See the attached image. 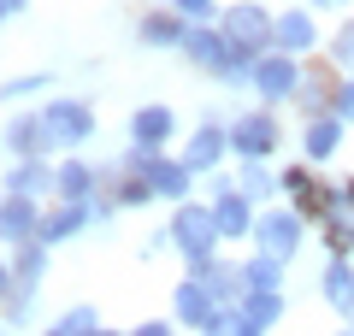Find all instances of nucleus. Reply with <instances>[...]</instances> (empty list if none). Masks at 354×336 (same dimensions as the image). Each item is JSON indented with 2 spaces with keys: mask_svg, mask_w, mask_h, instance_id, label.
Masks as SVG:
<instances>
[{
  "mask_svg": "<svg viewBox=\"0 0 354 336\" xmlns=\"http://www.w3.org/2000/svg\"><path fill=\"white\" fill-rule=\"evenodd\" d=\"M183 272H201V283L213 289V301L218 307H236L242 295H248V283H242V260H207V265H183Z\"/></svg>",
  "mask_w": 354,
  "mask_h": 336,
  "instance_id": "nucleus-21",
  "label": "nucleus"
},
{
  "mask_svg": "<svg viewBox=\"0 0 354 336\" xmlns=\"http://www.w3.org/2000/svg\"><path fill=\"white\" fill-rule=\"evenodd\" d=\"M325 59L337 65L342 77H354V12H348V18H342V24L325 36Z\"/></svg>",
  "mask_w": 354,
  "mask_h": 336,
  "instance_id": "nucleus-29",
  "label": "nucleus"
},
{
  "mask_svg": "<svg viewBox=\"0 0 354 336\" xmlns=\"http://www.w3.org/2000/svg\"><path fill=\"white\" fill-rule=\"evenodd\" d=\"M130 336H183V324L165 312V319H142V324H130Z\"/></svg>",
  "mask_w": 354,
  "mask_h": 336,
  "instance_id": "nucleus-37",
  "label": "nucleus"
},
{
  "mask_svg": "<svg viewBox=\"0 0 354 336\" xmlns=\"http://www.w3.org/2000/svg\"><path fill=\"white\" fill-rule=\"evenodd\" d=\"M301 83H307V59H295V53H283V48H272V53H260V65H254V100L260 106H295V95H301Z\"/></svg>",
  "mask_w": 354,
  "mask_h": 336,
  "instance_id": "nucleus-6",
  "label": "nucleus"
},
{
  "mask_svg": "<svg viewBox=\"0 0 354 336\" xmlns=\"http://www.w3.org/2000/svg\"><path fill=\"white\" fill-rule=\"evenodd\" d=\"M342 207L354 212V177H342Z\"/></svg>",
  "mask_w": 354,
  "mask_h": 336,
  "instance_id": "nucleus-40",
  "label": "nucleus"
},
{
  "mask_svg": "<svg viewBox=\"0 0 354 336\" xmlns=\"http://www.w3.org/2000/svg\"><path fill=\"white\" fill-rule=\"evenodd\" d=\"M348 130H354V124H342L337 112H325V118H307V124H301V160H307V165L337 160L342 142H348Z\"/></svg>",
  "mask_w": 354,
  "mask_h": 336,
  "instance_id": "nucleus-18",
  "label": "nucleus"
},
{
  "mask_svg": "<svg viewBox=\"0 0 354 336\" xmlns=\"http://www.w3.org/2000/svg\"><path fill=\"white\" fill-rule=\"evenodd\" d=\"M0 324H6V319H0Z\"/></svg>",
  "mask_w": 354,
  "mask_h": 336,
  "instance_id": "nucleus-45",
  "label": "nucleus"
},
{
  "mask_svg": "<svg viewBox=\"0 0 354 336\" xmlns=\"http://www.w3.org/2000/svg\"><path fill=\"white\" fill-rule=\"evenodd\" d=\"M225 130H230V160H278L283 153L278 106H242L236 118H225Z\"/></svg>",
  "mask_w": 354,
  "mask_h": 336,
  "instance_id": "nucleus-3",
  "label": "nucleus"
},
{
  "mask_svg": "<svg viewBox=\"0 0 354 336\" xmlns=\"http://www.w3.org/2000/svg\"><path fill=\"white\" fill-rule=\"evenodd\" d=\"M236 189L254 200V207H272V200L283 195V177L272 160H236Z\"/></svg>",
  "mask_w": 354,
  "mask_h": 336,
  "instance_id": "nucleus-23",
  "label": "nucleus"
},
{
  "mask_svg": "<svg viewBox=\"0 0 354 336\" xmlns=\"http://www.w3.org/2000/svg\"><path fill=\"white\" fill-rule=\"evenodd\" d=\"M330 112H337L342 124H354V77H342V83H330Z\"/></svg>",
  "mask_w": 354,
  "mask_h": 336,
  "instance_id": "nucleus-36",
  "label": "nucleus"
},
{
  "mask_svg": "<svg viewBox=\"0 0 354 336\" xmlns=\"http://www.w3.org/2000/svg\"><path fill=\"white\" fill-rule=\"evenodd\" d=\"M213 312H218V301H213V289L201 283V272H183V283H171V319L189 336H201Z\"/></svg>",
  "mask_w": 354,
  "mask_h": 336,
  "instance_id": "nucleus-13",
  "label": "nucleus"
},
{
  "mask_svg": "<svg viewBox=\"0 0 354 336\" xmlns=\"http://www.w3.org/2000/svg\"><path fill=\"white\" fill-rule=\"evenodd\" d=\"M319 301L330 312H354V260L348 254H325V272H319Z\"/></svg>",
  "mask_w": 354,
  "mask_h": 336,
  "instance_id": "nucleus-20",
  "label": "nucleus"
},
{
  "mask_svg": "<svg viewBox=\"0 0 354 336\" xmlns=\"http://www.w3.org/2000/svg\"><path fill=\"white\" fill-rule=\"evenodd\" d=\"M177 153H183V165H189L195 177H213L218 165L230 160V130L218 124V118H201V124L189 130V142H183Z\"/></svg>",
  "mask_w": 354,
  "mask_h": 336,
  "instance_id": "nucleus-10",
  "label": "nucleus"
},
{
  "mask_svg": "<svg viewBox=\"0 0 354 336\" xmlns=\"http://www.w3.org/2000/svg\"><path fill=\"white\" fill-rule=\"evenodd\" d=\"M48 265H53V248H48V242H24V248H12V277H18V289H41V283H48Z\"/></svg>",
  "mask_w": 354,
  "mask_h": 336,
  "instance_id": "nucleus-24",
  "label": "nucleus"
},
{
  "mask_svg": "<svg viewBox=\"0 0 354 336\" xmlns=\"http://www.w3.org/2000/svg\"><path fill=\"white\" fill-rule=\"evenodd\" d=\"M30 95H53V71H18V77H0V106H24Z\"/></svg>",
  "mask_w": 354,
  "mask_h": 336,
  "instance_id": "nucleus-26",
  "label": "nucleus"
},
{
  "mask_svg": "<svg viewBox=\"0 0 354 336\" xmlns=\"http://www.w3.org/2000/svg\"><path fill=\"white\" fill-rule=\"evenodd\" d=\"M101 212H95V195L88 200H48V218H41V242L59 248V242H77L83 230H95Z\"/></svg>",
  "mask_w": 354,
  "mask_h": 336,
  "instance_id": "nucleus-12",
  "label": "nucleus"
},
{
  "mask_svg": "<svg viewBox=\"0 0 354 336\" xmlns=\"http://www.w3.org/2000/svg\"><path fill=\"white\" fill-rule=\"evenodd\" d=\"M319 242H325V254H348L354 260V212L337 207L330 218H319Z\"/></svg>",
  "mask_w": 354,
  "mask_h": 336,
  "instance_id": "nucleus-28",
  "label": "nucleus"
},
{
  "mask_svg": "<svg viewBox=\"0 0 354 336\" xmlns=\"http://www.w3.org/2000/svg\"><path fill=\"white\" fill-rule=\"evenodd\" d=\"M95 336H130V330H106V324H101V330H95Z\"/></svg>",
  "mask_w": 354,
  "mask_h": 336,
  "instance_id": "nucleus-41",
  "label": "nucleus"
},
{
  "mask_svg": "<svg viewBox=\"0 0 354 336\" xmlns=\"http://www.w3.org/2000/svg\"><path fill=\"white\" fill-rule=\"evenodd\" d=\"M53 324H59L65 336H95V330H101V307H95V301H71Z\"/></svg>",
  "mask_w": 354,
  "mask_h": 336,
  "instance_id": "nucleus-30",
  "label": "nucleus"
},
{
  "mask_svg": "<svg viewBox=\"0 0 354 336\" xmlns=\"http://www.w3.org/2000/svg\"><path fill=\"white\" fill-rule=\"evenodd\" d=\"M0 336H12V324H0Z\"/></svg>",
  "mask_w": 354,
  "mask_h": 336,
  "instance_id": "nucleus-42",
  "label": "nucleus"
},
{
  "mask_svg": "<svg viewBox=\"0 0 354 336\" xmlns=\"http://www.w3.org/2000/svg\"><path fill=\"white\" fill-rule=\"evenodd\" d=\"M201 336H266V330H260V324H248V312H242V307H218L213 319H207Z\"/></svg>",
  "mask_w": 354,
  "mask_h": 336,
  "instance_id": "nucleus-32",
  "label": "nucleus"
},
{
  "mask_svg": "<svg viewBox=\"0 0 354 336\" xmlns=\"http://www.w3.org/2000/svg\"><path fill=\"white\" fill-rule=\"evenodd\" d=\"M106 189V171L88 153H59L53 160V200H88Z\"/></svg>",
  "mask_w": 354,
  "mask_h": 336,
  "instance_id": "nucleus-11",
  "label": "nucleus"
},
{
  "mask_svg": "<svg viewBox=\"0 0 354 336\" xmlns=\"http://www.w3.org/2000/svg\"><path fill=\"white\" fill-rule=\"evenodd\" d=\"M171 6L189 18V24H218V12H225L218 0H171Z\"/></svg>",
  "mask_w": 354,
  "mask_h": 336,
  "instance_id": "nucleus-35",
  "label": "nucleus"
},
{
  "mask_svg": "<svg viewBox=\"0 0 354 336\" xmlns=\"http://www.w3.org/2000/svg\"><path fill=\"white\" fill-rule=\"evenodd\" d=\"M177 53H183L195 71L213 77V71H218V59L230 53V41H225V30H218V24H189V36H183V48H177Z\"/></svg>",
  "mask_w": 354,
  "mask_h": 336,
  "instance_id": "nucleus-22",
  "label": "nucleus"
},
{
  "mask_svg": "<svg viewBox=\"0 0 354 336\" xmlns=\"http://www.w3.org/2000/svg\"><path fill=\"white\" fill-rule=\"evenodd\" d=\"M171 254H183V265H207L225 254V236H218V218H213V200L207 195H189L171 207Z\"/></svg>",
  "mask_w": 354,
  "mask_h": 336,
  "instance_id": "nucleus-2",
  "label": "nucleus"
},
{
  "mask_svg": "<svg viewBox=\"0 0 354 336\" xmlns=\"http://www.w3.org/2000/svg\"><path fill=\"white\" fill-rule=\"evenodd\" d=\"M295 112H301V118H325V112H330V83H319V77L307 71L301 95H295Z\"/></svg>",
  "mask_w": 354,
  "mask_h": 336,
  "instance_id": "nucleus-33",
  "label": "nucleus"
},
{
  "mask_svg": "<svg viewBox=\"0 0 354 336\" xmlns=\"http://www.w3.org/2000/svg\"><path fill=\"white\" fill-rule=\"evenodd\" d=\"M207 183V200H213V218H218V236L225 242H254V218H260V207H254L248 195L236 189V177H201Z\"/></svg>",
  "mask_w": 354,
  "mask_h": 336,
  "instance_id": "nucleus-7",
  "label": "nucleus"
},
{
  "mask_svg": "<svg viewBox=\"0 0 354 336\" xmlns=\"http://www.w3.org/2000/svg\"><path fill=\"white\" fill-rule=\"evenodd\" d=\"M6 195H36L53 200V153H30V160H6V177H0Z\"/></svg>",
  "mask_w": 354,
  "mask_h": 336,
  "instance_id": "nucleus-17",
  "label": "nucleus"
},
{
  "mask_svg": "<svg viewBox=\"0 0 354 336\" xmlns=\"http://www.w3.org/2000/svg\"><path fill=\"white\" fill-rule=\"evenodd\" d=\"M307 212L290 207V200H272V207H260V218H254V248L260 254H278V260H295L307 242Z\"/></svg>",
  "mask_w": 354,
  "mask_h": 336,
  "instance_id": "nucleus-5",
  "label": "nucleus"
},
{
  "mask_svg": "<svg viewBox=\"0 0 354 336\" xmlns=\"http://www.w3.org/2000/svg\"><path fill=\"white\" fill-rule=\"evenodd\" d=\"M278 48L295 53V59H313V53H325V30H319V12L313 6H278Z\"/></svg>",
  "mask_w": 354,
  "mask_h": 336,
  "instance_id": "nucleus-9",
  "label": "nucleus"
},
{
  "mask_svg": "<svg viewBox=\"0 0 354 336\" xmlns=\"http://www.w3.org/2000/svg\"><path fill=\"white\" fill-rule=\"evenodd\" d=\"M142 177L153 183V195H160L165 207H177V200H189V195H195V183H201V177H195L189 165H183V153H171V148H165V153H153V165H148Z\"/></svg>",
  "mask_w": 354,
  "mask_h": 336,
  "instance_id": "nucleus-14",
  "label": "nucleus"
},
{
  "mask_svg": "<svg viewBox=\"0 0 354 336\" xmlns=\"http://www.w3.org/2000/svg\"><path fill=\"white\" fill-rule=\"evenodd\" d=\"M218 30H225L230 48H248V53H272L278 48V12L260 6V0H230L218 12Z\"/></svg>",
  "mask_w": 354,
  "mask_h": 336,
  "instance_id": "nucleus-4",
  "label": "nucleus"
},
{
  "mask_svg": "<svg viewBox=\"0 0 354 336\" xmlns=\"http://www.w3.org/2000/svg\"><path fill=\"white\" fill-rule=\"evenodd\" d=\"M283 272H290V260H278V254H260V248L242 260V283H248V289H283Z\"/></svg>",
  "mask_w": 354,
  "mask_h": 336,
  "instance_id": "nucleus-27",
  "label": "nucleus"
},
{
  "mask_svg": "<svg viewBox=\"0 0 354 336\" xmlns=\"http://www.w3.org/2000/svg\"><path fill=\"white\" fill-rule=\"evenodd\" d=\"M177 130H183V118H177V106H165V100H142V106L130 112V142H148V148H171Z\"/></svg>",
  "mask_w": 354,
  "mask_h": 336,
  "instance_id": "nucleus-16",
  "label": "nucleus"
},
{
  "mask_svg": "<svg viewBox=\"0 0 354 336\" xmlns=\"http://www.w3.org/2000/svg\"><path fill=\"white\" fill-rule=\"evenodd\" d=\"M0 148H6V160H30V153H48V142H41V112L36 106H18L6 124H0Z\"/></svg>",
  "mask_w": 354,
  "mask_h": 336,
  "instance_id": "nucleus-19",
  "label": "nucleus"
},
{
  "mask_svg": "<svg viewBox=\"0 0 354 336\" xmlns=\"http://www.w3.org/2000/svg\"><path fill=\"white\" fill-rule=\"evenodd\" d=\"M183 36H189V18L177 12L171 0H160V6H148V12L136 18V41L142 48H183Z\"/></svg>",
  "mask_w": 354,
  "mask_h": 336,
  "instance_id": "nucleus-15",
  "label": "nucleus"
},
{
  "mask_svg": "<svg viewBox=\"0 0 354 336\" xmlns=\"http://www.w3.org/2000/svg\"><path fill=\"white\" fill-rule=\"evenodd\" d=\"M24 6H30V0H0V24H6V18H18Z\"/></svg>",
  "mask_w": 354,
  "mask_h": 336,
  "instance_id": "nucleus-39",
  "label": "nucleus"
},
{
  "mask_svg": "<svg viewBox=\"0 0 354 336\" xmlns=\"http://www.w3.org/2000/svg\"><path fill=\"white\" fill-rule=\"evenodd\" d=\"M313 12H354V0H307Z\"/></svg>",
  "mask_w": 354,
  "mask_h": 336,
  "instance_id": "nucleus-38",
  "label": "nucleus"
},
{
  "mask_svg": "<svg viewBox=\"0 0 354 336\" xmlns=\"http://www.w3.org/2000/svg\"><path fill=\"white\" fill-rule=\"evenodd\" d=\"M330 336H354V330H330Z\"/></svg>",
  "mask_w": 354,
  "mask_h": 336,
  "instance_id": "nucleus-43",
  "label": "nucleus"
},
{
  "mask_svg": "<svg viewBox=\"0 0 354 336\" xmlns=\"http://www.w3.org/2000/svg\"><path fill=\"white\" fill-rule=\"evenodd\" d=\"M236 307L248 312V324L272 330V324H283V312H290V295H283V289H248V295H242Z\"/></svg>",
  "mask_w": 354,
  "mask_h": 336,
  "instance_id": "nucleus-25",
  "label": "nucleus"
},
{
  "mask_svg": "<svg viewBox=\"0 0 354 336\" xmlns=\"http://www.w3.org/2000/svg\"><path fill=\"white\" fill-rule=\"evenodd\" d=\"M41 218H48V207L36 195H6L0 189V248L6 254L24 248V242H41Z\"/></svg>",
  "mask_w": 354,
  "mask_h": 336,
  "instance_id": "nucleus-8",
  "label": "nucleus"
},
{
  "mask_svg": "<svg viewBox=\"0 0 354 336\" xmlns=\"http://www.w3.org/2000/svg\"><path fill=\"white\" fill-rule=\"evenodd\" d=\"M36 295H41V289H12V301L0 307V319H6V324H24L30 312H36Z\"/></svg>",
  "mask_w": 354,
  "mask_h": 336,
  "instance_id": "nucleus-34",
  "label": "nucleus"
},
{
  "mask_svg": "<svg viewBox=\"0 0 354 336\" xmlns=\"http://www.w3.org/2000/svg\"><path fill=\"white\" fill-rule=\"evenodd\" d=\"M36 112H41V142H48L53 160H59V153H83L88 142H95V130H101L88 95H48Z\"/></svg>",
  "mask_w": 354,
  "mask_h": 336,
  "instance_id": "nucleus-1",
  "label": "nucleus"
},
{
  "mask_svg": "<svg viewBox=\"0 0 354 336\" xmlns=\"http://www.w3.org/2000/svg\"><path fill=\"white\" fill-rule=\"evenodd\" d=\"M278 177H283V200H290V207H301V200L319 189V177H313V165H307V160H290Z\"/></svg>",
  "mask_w": 354,
  "mask_h": 336,
  "instance_id": "nucleus-31",
  "label": "nucleus"
},
{
  "mask_svg": "<svg viewBox=\"0 0 354 336\" xmlns=\"http://www.w3.org/2000/svg\"><path fill=\"white\" fill-rule=\"evenodd\" d=\"M348 330H354V312H348Z\"/></svg>",
  "mask_w": 354,
  "mask_h": 336,
  "instance_id": "nucleus-44",
  "label": "nucleus"
}]
</instances>
